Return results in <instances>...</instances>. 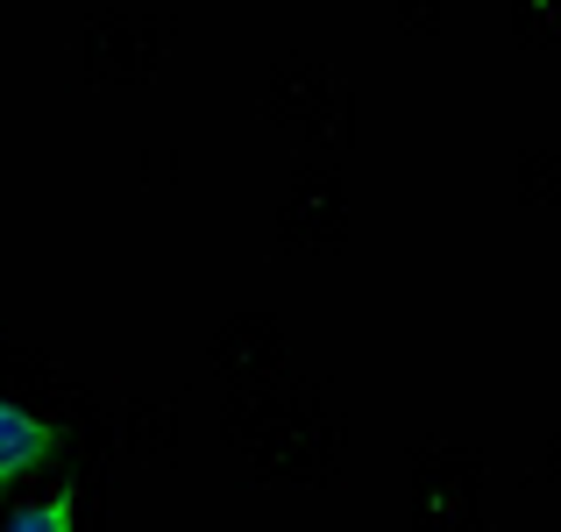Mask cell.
Returning a JSON list of instances; mask_svg holds the SVG:
<instances>
[{"instance_id":"obj_1","label":"cell","mask_w":561,"mask_h":532,"mask_svg":"<svg viewBox=\"0 0 561 532\" xmlns=\"http://www.w3.org/2000/svg\"><path fill=\"white\" fill-rule=\"evenodd\" d=\"M50 454V433H43V419L22 405L14 391H0V490L8 483H22L28 469Z\"/></svg>"},{"instance_id":"obj_2","label":"cell","mask_w":561,"mask_h":532,"mask_svg":"<svg viewBox=\"0 0 561 532\" xmlns=\"http://www.w3.org/2000/svg\"><path fill=\"white\" fill-rule=\"evenodd\" d=\"M0 532H79V497L71 490H36L0 519Z\"/></svg>"}]
</instances>
